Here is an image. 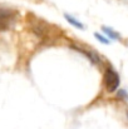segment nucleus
Returning <instances> with one entry per match:
<instances>
[{
	"instance_id": "obj_1",
	"label": "nucleus",
	"mask_w": 128,
	"mask_h": 129,
	"mask_svg": "<svg viewBox=\"0 0 128 129\" xmlns=\"http://www.w3.org/2000/svg\"><path fill=\"white\" fill-rule=\"evenodd\" d=\"M15 21H16V11L8 8H0V31L11 29Z\"/></svg>"
},
{
	"instance_id": "obj_3",
	"label": "nucleus",
	"mask_w": 128,
	"mask_h": 129,
	"mask_svg": "<svg viewBox=\"0 0 128 129\" xmlns=\"http://www.w3.org/2000/svg\"><path fill=\"white\" fill-rule=\"evenodd\" d=\"M102 29H103V31H104V33L108 35V38H111V39H113V40H117V39H119V34H118V33H116L114 30H112L111 28L103 26Z\"/></svg>"
},
{
	"instance_id": "obj_2",
	"label": "nucleus",
	"mask_w": 128,
	"mask_h": 129,
	"mask_svg": "<svg viewBox=\"0 0 128 129\" xmlns=\"http://www.w3.org/2000/svg\"><path fill=\"white\" fill-rule=\"evenodd\" d=\"M104 88L108 93H113L117 90L119 86V75L117 72H114L112 68H108L104 72V78H103Z\"/></svg>"
},
{
	"instance_id": "obj_5",
	"label": "nucleus",
	"mask_w": 128,
	"mask_h": 129,
	"mask_svg": "<svg viewBox=\"0 0 128 129\" xmlns=\"http://www.w3.org/2000/svg\"><path fill=\"white\" fill-rule=\"evenodd\" d=\"M95 38H97L99 42H102L103 44H108L109 43V40H108V39H104V37H102V35H99V34H97V33H95Z\"/></svg>"
},
{
	"instance_id": "obj_4",
	"label": "nucleus",
	"mask_w": 128,
	"mask_h": 129,
	"mask_svg": "<svg viewBox=\"0 0 128 129\" xmlns=\"http://www.w3.org/2000/svg\"><path fill=\"white\" fill-rule=\"evenodd\" d=\"M65 19H67V21H69L72 25H74V26H77V28H79V29H83V24H82L79 20L74 19L72 15H68V14H65Z\"/></svg>"
}]
</instances>
